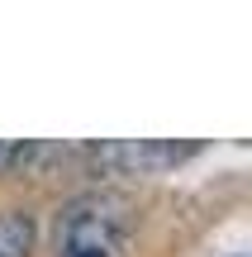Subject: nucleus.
Wrapping results in <instances>:
<instances>
[{
  "label": "nucleus",
  "mask_w": 252,
  "mask_h": 257,
  "mask_svg": "<svg viewBox=\"0 0 252 257\" xmlns=\"http://www.w3.org/2000/svg\"><path fill=\"white\" fill-rule=\"evenodd\" d=\"M129 229V205L110 191H91L72 200L57 219V248L67 252H114Z\"/></svg>",
  "instance_id": "1"
},
{
  "label": "nucleus",
  "mask_w": 252,
  "mask_h": 257,
  "mask_svg": "<svg viewBox=\"0 0 252 257\" xmlns=\"http://www.w3.org/2000/svg\"><path fill=\"white\" fill-rule=\"evenodd\" d=\"M195 153V143H157V138H124V143H100L95 148V167L124 176H152L162 167H176L181 157Z\"/></svg>",
  "instance_id": "2"
},
{
  "label": "nucleus",
  "mask_w": 252,
  "mask_h": 257,
  "mask_svg": "<svg viewBox=\"0 0 252 257\" xmlns=\"http://www.w3.org/2000/svg\"><path fill=\"white\" fill-rule=\"evenodd\" d=\"M34 248V219L19 210L0 214V257H29Z\"/></svg>",
  "instance_id": "3"
},
{
  "label": "nucleus",
  "mask_w": 252,
  "mask_h": 257,
  "mask_svg": "<svg viewBox=\"0 0 252 257\" xmlns=\"http://www.w3.org/2000/svg\"><path fill=\"white\" fill-rule=\"evenodd\" d=\"M67 257H114V252H67Z\"/></svg>",
  "instance_id": "4"
}]
</instances>
